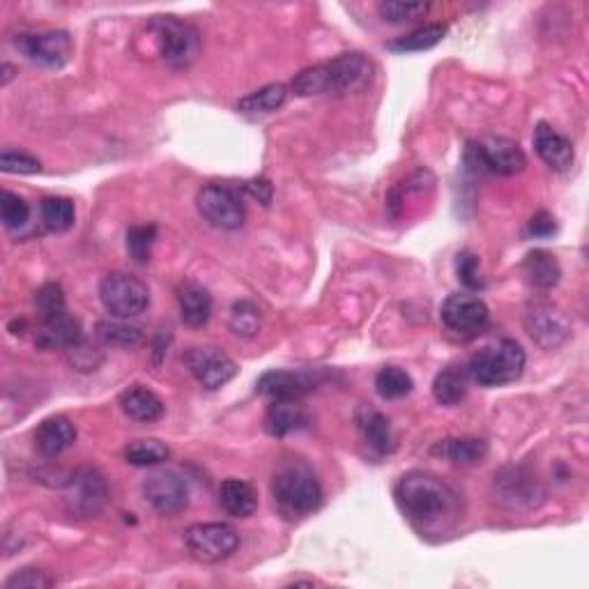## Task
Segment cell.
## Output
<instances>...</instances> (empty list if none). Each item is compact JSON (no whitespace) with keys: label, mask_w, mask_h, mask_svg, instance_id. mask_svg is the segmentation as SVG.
<instances>
[{"label":"cell","mask_w":589,"mask_h":589,"mask_svg":"<svg viewBox=\"0 0 589 589\" xmlns=\"http://www.w3.org/2000/svg\"><path fill=\"white\" fill-rule=\"evenodd\" d=\"M17 47L30 63L47 67V70H60L72 58L74 44L70 33L65 30H44V33H21L14 37Z\"/></svg>","instance_id":"9"},{"label":"cell","mask_w":589,"mask_h":589,"mask_svg":"<svg viewBox=\"0 0 589 589\" xmlns=\"http://www.w3.org/2000/svg\"><path fill=\"white\" fill-rule=\"evenodd\" d=\"M256 389L272 401H300L316 389V378L304 371H270L260 376Z\"/></svg>","instance_id":"16"},{"label":"cell","mask_w":589,"mask_h":589,"mask_svg":"<svg viewBox=\"0 0 589 589\" xmlns=\"http://www.w3.org/2000/svg\"><path fill=\"white\" fill-rule=\"evenodd\" d=\"M525 330L541 348H555L569 336L571 327L564 313L553 304H534L525 313Z\"/></svg>","instance_id":"15"},{"label":"cell","mask_w":589,"mask_h":589,"mask_svg":"<svg viewBox=\"0 0 589 589\" xmlns=\"http://www.w3.org/2000/svg\"><path fill=\"white\" fill-rule=\"evenodd\" d=\"M274 507L286 520H300L311 516L323 504V488L318 479L302 468V465H288L272 477Z\"/></svg>","instance_id":"3"},{"label":"cell","mask_w":589,"mask_h":589,"mask_svg":"<svg viewBox=\"0 0 589 589\" xmlns=\"http://www.w3.org/2000/svg\"><path fill=\"white\" fill-rule=\"evenodd\" d=\"M196 208L201 217L221 231H235L244 224V203L231 187L226 185H205L196 196Z\"/></svg>","instance_id":"11"},{"label":"cell","mask_w":589,"mask_h":589,"mask_svg":"<svg viewBox=\"0 0 589 589\" xmlns=\"http://www.w3.org/2000/svg\"><path fill=\"white\" fill-rule=\"evenodd\" d=\"M555 231H557L555 217L548 212L534 214V217L530 219V224H527V235L530 237H550Z\"/></svg>","instance_id":"43"},{"label":"cell","mask_w":589,"mask_h":589,"mask_svg":"<svg viewBox=\"0 0 589 589\" xmlns=\"http://www.w3.org/2000/svg\"><path fill=\"white\" fill-rule=\"evenodd\" d=\"M109 500L104 474L95 468L76 470L65 488V507L74 518H95Z\"/></svg>","instance_id":"8"},{"label":"cell","mask_w":589,"mask_h":589,"mask_svg":"<svg viewBox=\"0 0 589 589\" xmlns=\"http://www.w3.org/2000/svg\"><path fill=\"white\" fill-rule=\"evenodd\" d=\"M99 300L113 318L132 320L150 307V288L134 274L111 272L99 286Z\"/></svg>","instance_id":"5"},{"label":"cell","mask_w":589,"mask_h":589,"mask_svg":"<svg viewBox=\"0 0 589 589\" xmlns=\"http://www.w3.org/2000/svg\"><path fill=\"white\" fill-rule=\"evenodd\" d=\"M171 456V451L155 438L134 440L125 447V461L136 465V468H155V465L164 463Z\"/></svg>","instance_id":"32"},{"label":"cell","mask_w":589,"mask_h":589,"mask_svg":"<svg viewBox=\"0 0 589 589\" xmlns=\"http://www.w3.org/2000/svg\"><path fill=\"white\" fill-rule=\"evenodd\" d=\"M178 307L180 318L187 327H205L212 318V297L203 286H198L194 281L180 283L178 288Z\"/></svg>","instance_id":"20"},{"label":"cell","mask_w":589,"mask_h":589,"mask_svg":"<svg viewBox=\"0 0 589 589\" xmlns=\"http://www.w3.org/2000/svg\"><path fill=\"white\" fill-rule=\"evenodd\" d=\"M525 362V350L520 348V343L502 339L474 353L465 371H468V378L481 387H504L523 376Z\"/></svg>","instance_id":"4"},{"label":"cell","mask_w":589,"mask_h":589,"mask_svg":"<svg viewBox=\"0 0 589 589\" xmlns=\"http://www.w3.org/2000/svg\"><path fill=\"white\" fill-rule=\"evenodd\" d=\"M76 442V428L63 415L47 417L35 431V447L44 456H58Z\"/></svg>","instance_id":"19"},{"label":"cell","mask_w":589,"mask_h":589,"mask_svg":"<svg viewBox=\"0 0 589 589\" xmlns=\"http://www.w3.org/2000/svg\"><path fill=\"white\" fill-rule=\"evenodd\" d=\"M534 150L553 171H566L573 164V145L546 122H539L534 129Z\"/></svg>","instance_id":"18"},{"label":"cell","mask_w":589,"mask_h":589,"mask_svg":"<svg viewBox=\"0 0 589 589\" xmlns=\"http://www.w3.org/2000/svg\"><path fill=\"white\" fill-rule=\"evenodd\" d=\"M468 159L474 166H479L481 171H491L497 175L523 173L527 166L523 148L516 141L504 139V136H488L484 141L472 143Z\"/></svg>","instance_id":"10"},{"label":"cell","mask_w":589,"mask_h":589,"mask_svg":"<svg viewBox=\"0 0 589 589\" xmlns=\"http://www.w3.org/2000/svg\"><path fill=\"white\" fill-rule=\"evenodd\" d=\"M433 396L442 405H458L468 396V371L445 369L433 380Z\"/></svg>","instance_id":"31"},{"label":"cell","mask_w":589,"mask_h":589,"mask_svg":"<svg viewBox=\"0 0 589 589\" xmlns=\"http://www.w3.org/2000/svg\"><path fill=\"white\" fill-rule=\"evenodd\" d=\"M440 320L451 334L472 339L477 336L491 320V311L477 295L456 293L449 295L440 307Z\"/></svg>","instance_id":"12"},{"label":"cell","mask_w":589,"mask_h":589,"mask_svg":"<svg viewBox=\"0 0 589 589\" xmlns=\"http://www.w3.org/2000/svg\"><path fill=\"white\" fill-rule=\"evenodd\" d=\"M35 309L42 323H49V320H56L60 316H65V313H70L65 304V293L58 283H44V286L37 290Z\"/></svg>","instance_id":"36"},{"label":"cell","mask_w":589,"mask_h":589,"mask_svg":"<svg viewBox=\"0 0 589 589\" xmlns=\"http://www.w3.org/2000/svg\"><path fill=\"white\" fill-rule=\"evenodd\" d=\"M523 270H525L527 281H530V286L541 288V290H550L553 286H557V281H560L562 277L557 258L543 249H534L527 254Z\"/></svg>","instance_id":"26"},{"label":"cell","mask_w":589,"mask_h":589,"mask_svg":"<svg viewBox=\"0 0 589 589\" xmlns=\"http://www.w3.org/2000/svg\"><path fill=\"white\" fill-rule=\"evenodd\" d=\"M185 543L194 560L217 564L235 555L240 546V534L226 523H198L187 527Z\"/></svg>","instance_id":"7"},{"label":"cell","mask_w":589,"mask_h":589,"mask_svg":"<svg viewBox=\"0 0 589 589\" xmlns=\"http://www.w3.org/2000/svg\"><path fill=\"white\" fill-rule=\"evenodd\" d=\"M373 65L364 53H343L330 63L313 65L293 79V93L297 97L313 95H348L369 86Z\"/></svg>","instance_id":"2"},{"label":"cell","mask_w":589,"mask_h":589,"mask_svg":"<svg viewBox=\"0 0 589 589\" xmlns=\"http://www.w3.org/2000/svg\"><path fill=\"white\" fill-rule=\"evenodd\" d=\"M396 502L419 532H445L458 516V495L428 472H410L396 484Z\"/></svg>","instance_id":"1"},{"label":"cell","mask_w":589,"mask_h":589,"mask_svg":"<svg viewBox=\"0 0 589 589\" xmlns=\"http://www.w3.org/2000/svg\"><path fill=\"white\" fill-rule=\"evenodd\" d=\"M307 424V412L297 401H272L265 415V431L272 438H283V435L300 431Z\"/></svg>","instance_id":"25"},{"label":"cell","mask_w":589,"mask_h":589,"mask_svg":"<svg viewBox=\"0 0 589 589\" xmlns=\"http://www.w3.org/2000/svg\"><path fill=\"white\" fill-rule=\"evenodd\" d=\"M456 274L461 283L468 290H479L484 288V281H481V274H479V258L470 254V251H463V254H458L456 258Z\"/></svg>","instance_id":"42"},{"label":"cell","mask_w":589,"mask_h":589,"mask_svg":"<svg viewBox=\"0 0 589 589\" xmlns=\"http://www.w3.org/2000/svg\"><path fill=\"white\" fill-rule=\"evenodd\" d=\"M431 454L454 465H477L488 456V445L479 438H447L435 442Z\"/></svg>","instance_id":"23"},{"label":"cell","mask_w":589,"mask_h":589,"mask_svg":"<svg viewBox=\"0 0 589 589\" xmlns=\"http://www.w3.org/2000/svg\"><path fill=\"white\" fill-rule=\"evenodd\" d=\"M74 203L65 196H49L40 203V219L47 231L65 233L74 226Z\"/></svg>","instance_id":"29"},{"label":"cell","mask_w":589,"mask_h":589,"mask_svg":"<svg viewBox=\"0 0 589 589\" xmlns=\"http://www.w3.org/2000/svg\"><path fill=\"white\" fill-rule=\"evenodd\" d=\"M355 424L359 428V433H362V438L366 440V445L376 449L382 456L392 454L396 447L392 424H389V419L382 415L378 408L366 403L359 405L355 412Z\"/></svg>","instance_id":"17"},{"label":"cell","mask_w":589,"mask_h":589,"mask_svg":"<svg viewBox=\"0 0 589 589\" xmlns=\"http://www.w3.org/2000/svg\"><path fill=\"white\" fill-rule=\"evenodd\" d=\"M288 97V88L283 83H270V86L256 90L247 97H242L237 102V111L244 113V116H267V113H274L281 109L283 102Z\"/></svg>","instance_id":"27"},{"label":"cell","mask_w":589,"mask_h":589,"mask_svg":"<svg viewBox=\"0 0 589 589\" xmlns=\"http://www.w3.org/2000/svg\"><path fill=\"white\" fill-rule=\"evenodd\" d=\"M53 583H56V580H53L47 571L21 569L5 580V589H47L53 587Z\"/></svg>","instance_id":"41"},{"label":"cell","mask_w":589,"mask_h":589,"mask_svg":"<svg viewBox=\"0 0 589 589\" xmlns=\"http://www.w3.org/2000/svg\"><path fill=\"white\" fill-rule=\"evenodd\" d=\"M0 168H3L5 173L33 175V173H40L42 171V164H40V159L30 157L28 152L5 148L3 155H0Z\"/></svg>","instance_id":"40"},{"label":"cell","mask_w":589,"mask_h":589,"mask_svg":"<svg viewBox=\"0 0 589 589\" xmlns=\"http://www.w3.org/2000/svg\"><path fill=\"white\" fill-rule=\"evenodd\" d=\"M12 72H14V67L5 63V65H3V86H7V83H10Z\"/></svg>","instance_id":"45"},{"label":"cell","mask_w":589,"mask_h":589,"mask_svg":"<svg viewBox=\"0 0 589 589\" xmlns=\"http://www.w3.org/2000/svg\"><path fill=\"white\" fill-rule=\"evenodd\" d=\"M244 189H247L254 198H258V201L263 205H270L272 185L267 180H251V182H247V185H244Z\"/></svg>","instance_id":"44"},{"label":"cell","mask_w":589,"mask_h":589,"mask_svg":"<svg viewBox=\"0 0 589 589\" xmlns=\"http://www.w3.org/2000/svg\"><path fill=\"white\" fill-rule=\"evenodd\" d=\"M428 7L431 5L422 0H385L378 5V14L389 24H405V21L422 19Z\"/></svg>","instance_id":"37"},{"label":"cell","mask_w":589,"mask_h":589,"mask_svg":"<svg viewBox=\"0 0 589 589\" xmlns=\"http://www.w3.org/2000/svg\"><path fill=\"white\" fill-rule=\"evenodd\" d=\"M412 387H415V382H412L410 373L399 369V366H385L376 376V392L387 401L403 399L412 392Z\"/></svg>","instance_id":"35"},{"label":"cell","mask_w":589,"mask_h":589,"mask_svg":"<svg viewBox=\"0 0 589 589\" xmlns=\"http://www.w3.org/2000/svg\"><path fill=\"white\" fill-rule=\"evenodd\" d=\"M150 30L157 35L162 58L171 67H189L201 51V35L198 30L178 17H155Z\"/></svg>","instance_id":"6"},{"label":"cell","mask_w":589,"mask_h":589,"mask_svg":"<svg viewBox=\"0 0 589 589\" xmlns=\"http://www.w3.org/2000/svg\"><path fill=\"white\" fill-rule=\"evenodd\" d=\"M185 366L205 389H219L237 376V364L221 348L194 346L185 353Z\"/></svg>","instance_id":"14"},{"label":"cell","mask_w":589,"mask_h":589,"mask_svg":"<svg viewBox=\"0 0 589 589\" xmlns=\"http://www.w3.org/2000/svg\"><path fill=\"white\" fill-rule=\"evenodd\" d=\"M495 479L500 481L502 495L516 500V504L520 502L532 504L534 497L541 495L537 477H532V474H527L525 470H504L500 477L495 474Z\"/></svg>","instance_id":"30"},{"label":"cell","mask_w":589,"mask_h":589,"mask_svg":"<svg viewBox=\"0 0 589 589\" xmlns=\"http://www.w3.org/2000/svg\"><path fill=\"white\" fill-rule=\"evenodd\" d=\"M0 219H3L7 231H19L21 226L28 224L30 205L19 194L3 191L0 194Z\"/></svg>","instance_id":"38"},{"label":"cell","mask_w":589,"mask_h":589,"mask_svg":"<svg viewBox=\"0 0 589 589\" xmlns=\"http://www.w3.org/2000/svg\"><path fill=\"white\" fill-rule=\"evenodd\" d=\"M447 35V26L442 24H431V26H424V28H417L412 30L408 35H401L396 37L394 42L387 44L389 51L394 53H417V51H428L433 47H438V44L445 40Z\"/></svg>","instance_id":"28"},{"label":"cell","mask_w":589,"mask_h":589,"mask_svg":"<svg viewBox=\"0 0 589 589\" xmlns=\"http://www.w3.org/2000/svg\"><path fill=\"white\" fill-rule=\"evenodd\" d=\"M83 341V327L79 320L70 313L60 316L56 320H49V323H42V332L37 336V346L42 348H67L74 350L79 348Z\"/></svg>","instance_id":"22"},{"label":"cell","mask_w":589,"mask_h":589,"mask_svg":"<svg viewBox=\"0 0 589 589\" xmlns=\"http://www.w3.org/2000/svg\"><path fill=\"white\" fill-rule=\"evenodd\" d=\"M120 408L129 419L141 424L159 422L164 417V401L145 387H132L120 394Z\"/></svg>","instance_id":"21"},{"label":"cell","mask_w":589,"mask_h":589,"mask_svg":"<svg viewBox=\"0 0 589 589\" xmlns=\"http://www.w3.org/2000/svg\"><path fill=\"white\" fill-rule=\"evenodd\" d=\"M219 502L228 516L249 518L258 509V495L254 486L242 479H226L219 486Z\"/></svg>","instance_id":"24"},{"label":"cell","mask_w":589,"mask_h":589,"mask_svg":"<svg viewBox=\"0 0 589 589\" xmlns=\"http://www.w3.org/2000/svg\"><path fill=\"white\" fill-rule=\"evenodd\" d=\"M157 240V226L143 224L127 231V251L136 263H148L152 256V244Z\"/></svg>","instance_id":"39"},{"label":"cell","mask_w":589,"mask_h":589,"mask_svg":"<svg viewBox=\"0 0 589 589\" xmlns=\"http://www.w3.org/2000/svg\"><path fill=\"white\" fill-rule=\"evenodd\" d=\"M228 327L235 336H242V339H254L263 327V313L256 307L254 302H235L231 309V318H228Z\"/></svg>","instance_id":"34"},{"label":"cell","mask_w":589,"mask_h":589,"mask_svg":"<svg viewBox=\"0 0 589 589\" xmlns=\"http://www.w3.org/2000/svg\"><path fill=\"white\" fill-rule=\"evenodd\" d=\"M97 336L104 343H109V346H120V348L139 346V343L143 341L141 327H136V325L127 323V320H120V318L102 320V323L97 325Z\"/></svg>","instance_id":"33"},{"label":"cell","mask_w":589,"mask_h":589,"mask_svg":"<svg viewBox=\"0 0 589 589\" xmlns=\"http://www.w3.org/2000/svg\"><path fill=\"white\" fill-rule=\"evenodd\" d=\"M143 497L157 514L175 516L187 509L189 504V486L185 477H180L173 470H157L150 472L143 479Z\"/></svg>","instance_id":"13"}]
</instances>
